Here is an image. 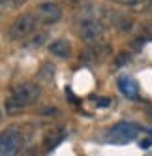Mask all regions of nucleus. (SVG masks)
<instances>
[{"mask_svg":"<svg viewBox=\"0 0 152 156\" xmlns=\"http://www.w3.org/2000/svg\"><path fill=\"white\" fill-rule=\"evenodd\" d=\"M6 111H8L9 115H17L19 111H23V107H21L17 102H13L12 98H8V100H6Z\"/></svg>","mask_w":152,"mask_h":156,"instance_id":"f8f14e48","label":"nucleus"},{"mask_svg":"<svg viewBox=\"0 0 152 156\" xmlns=\"http://www.w3.org/2000/svg\"><path fill=\"white\" fill-rule=\"evenodd\" d=\"M53 75H55V68L51 64H43V68L40 70V79L43 83H51L53 81Z\"/></svg>","mask_w":152,"mask_h":156,"instance_id":"9b49d317","label":"nucleus"},{"mask_svg":"<svg viewBox=\"0 0 152 156\" xmlns=\"http://www.w3.org/2000/svg\"><path fill=\"white\" fill-rule=\"evenodd\" d=\"M128 60H130V55L128 53H120L116 57V60H115V66H116V68H120V66H124Z\"/></svg>","mask_w":152,"mask_h":156,"instance_id":"4468645a","label":"nucleus"},{"mask_svg":"<svg viewBox=\"0 0 152 156\" xmlns=\"http://www.w3.org/2000/svg\"><path fill=\"white\" fill-rule=\"evenodd\" d=\"M107 55H109V47H107V45H94V47H88L81 55V60L96 64V62H102Z\"/></svg>","mask_w":152,"mask_h":156,"instance_id":"0eeeda50","label":"nucleus"},{"mask_svg":"<svg viewBox=\"0 0 152 156\" xmlns=\"http://www.w3.org/2000/svg\"><path fill=\"white\" fill-rule=\"evenodd\" d=\"M43 41H45V34H36L30 41H26V47H40Z\"/></svg>","mask_w":152,"mask_h":156,"instance_id":"ddd939ff","label":"nucleus"},{"mask_svg":"<svg viewBox=\"0 0 152 156\" xmlns=\"http://www.w3.org/2000/svg\"><path fill=\"white\" fill-rule=\"evenodd\" d=\"M36 15H38V19L41 21V23L55 25V23H58L60 17H62V9L57 4H53V2H43V4L38 6Z\"/></svg>","mask_w":152,"mask_h":156,"instance_id":"423d86ee","label":"nucleus"},{"mask_svg":"<svg viewBox=\"0 0 152 156\" xmlns=\"http://www.w3.org/2000/svg\"><path fill=\"white\" fill-rule=\"evenodd\" d=\"M64 137H66V132H64L62 128H55V130H51L47 136H45V139H43V141H45V151H53V149H55V147H57V145H58Z\"/></svg>","mask_w":152,"mask_h":156,"instance_id":"9d476101","label":"nucleus"},{"mask_svg":"<svg viewBox=\"0 0 152 156\" xmlns=\"http://www.w3.org/2000/svg\"><path fill=\"white\" fill-rule=\"evenodd\" d=\"M49 53L58 57V58H66V57L71 55V43L68 40H62V38L55 40V41L49 43Z\"/></svg>","mask_w":152,"mask_h":156,"instance_id":"6e6552de","label":"nucleus"},{"mask_svg":"<svg viewBox=\"0 0 152 156\" xmlns=\"http://www.w3.org/2000/svg\"><path fill=\"white\" fill-rule=\"evenodd\" d=\"M23 136L17 128H8L0 132V156H17Z\"/></svg>","mask_w":152,"mask_h":156,"instance_id":"f03ea898","label":"nucleus"},{"mask_svg":"<svg viewBox=\"0 0 152 156\" xmlns=\"http://www.w3.org/2000/svg\"><path fill=\"white\" fill-rule=\"evenodd\" d=\"M36 27V17L32 13H25V15H19L13 25L9 27V40H19V38H26Z\"/></svg>","mask_w":152,"mask_h":156,"instance_id":"7ed1b4c3","label":"nucleus"},{"mask_svg":"<svg viewBox=\"0 0 152 156\" xmlns=\"http://www.w3.org/2000/svg\"><path fill=\"white\" fill-rule=\"evenodd\" d=\"M141 147H143V149L150 147V139H145V141H141Z\"/></svg>","mask_w":152,"mask_h":156,"instance_id":"f3484780","label":"nucleus"},{"mask_svg":"<svg viewBox=\"0 0 152 156\" xmlns=\"http://www.w3.org/2000/svg\"><path fill=\"white\" fill-rule=\"evenodd\" d=\"M118 88H120V92L130 100H135L137 94H139L137 83L132 79V77H120V79H118Z\"/></svg>","mask_w":152,"mask_h":156,"instance_id":"1a4fd4ad","label":"nucleus"},{"mask_svg":"<svg viewBox=\"0 0 152 156\" xmlns=\"http://www.w3.org/2000/svg\"><path fill=\"white\" fill-rule=\"evenodd\" d=\"M40 94H41V88L36 85V83H19L12 88V98L13 102H17L21 107H26V105H32L40 100Z\"/></svg>","mask_w":152,"mask_h":156,"instance_id":"f257e3e1","label":"nucleus"},{"mask_svg":"<svg viewBox=\"0 0 152 156\" xmlns=\"http://www.w3.org/2000/svg\"><path fill=\"white\" fill-rule=\"evenodd\" d=\"M0 119H2V111H0Z\"/></svg>","mask_w":152,"mask_h":156,"instance_id":"6ab92c4d","label":"nucleus"},{"mask_svg":"<svg viewBox=\"0 0 152 156\" xmlns=\"http://www.w3.org/2000/svg\"><path fill=\"white\" fill-rule=\"evenodd\" d=\"M115 2L124 4V6H135V4H137V0H115Z\"/></svg>","mask_w":152,"mask_h":156,"instance_id":"2eb2a0df","label":"nucleus"},{"mask_svg":"<svg viewBox=\"0 0 152 156\" xmlns=\"http://www.w3.org/2000/svg\"><path fill=\"white\" fill-rule=\"evenodd\" d=\"M103 36V25L96 19H85L79 25V38L85 43H96Z\"/></svg>","mask_w":152,"mask_h":156,"instance_id":"20e7f679","label":"nucleus"},{"mask_svg":"<svg viewBox=\"0 0 152 156\" xmlns=\"http://www.w3.org/2000/svg\"><path fill=\"white\" fill-rule=\"evenodd\" d=\"M96 104L100 105V107H107V105H109V100H107V98H102V100H98Z\"/></svg>","mask_w":152,"mask_h":156,"instance_id":"dca6fc26","label":"nucleus"},{"mask_svg":"<svg viewBox=\"0 0 152 156\" xmlns=\"http://www.w3.org/2000/svg\"><path fill=\"white\" fill-rule=\"evenodd\" d=\"M139 133V128L132 122H118L115 124L111 130H109V139L113 143H128L137 137Z\"/></svg>","mask_w":152,"mask_h":156,"instance_id":"39448f33","label":"nucleus"},{"mask_svg":"<svg viewBox=\"0 0 152 156\" xmlns=\"http://www.w3.org/2000/svg\"><path fill=\"white\" fill-rule=\"evenodd\" d=\"M4 2H8V0H0V4H4Z\"/></svg>","mask_w":152,"mask_h":156,"instance_id":"a211bd4d","label":"nucleus"}]
</instances>
